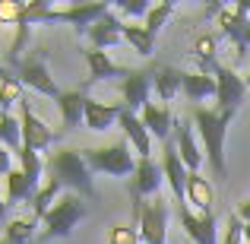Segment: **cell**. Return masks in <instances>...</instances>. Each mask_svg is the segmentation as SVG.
<instances>
[{
	"label": "cell",
	"mask_w": 250,
	"mask_h": 244,
	"mask_svg": "<svg viewBox=\"0 0 250 244\" xmlns=\"http://www.w3.org/2000/svg\"><path fill=\"white\" fill-rule=\"evenodd\" d=\"M234 114L238 111H222V108H196L193 111V124L196 133L203 140V149H206V162L212 168V175L219 181H225L228 165H225V133L231 127Z\"/></svg>",
	"instance_id": "6da1fadb"
},
{
	"label": "cell",
	"mask_w": 250,
	"mask_h": 244,
	"mask_svg": "<svg viewBox=\"0 0 250 244\" xmlns=\"http://www.w3.org/2000/svg\"><path fill=\"white\" fill-rule=\"evenodd\" d=\"M44 175L61 181L63 190H70V194L95 197V184H92V175H95V171L89 168L83 149H54V153L44 159Z\"/></svg>",
	"instance_id": "7a4b0ae2"
},
{
	"label": "cell",
	"mask_w": 250,
	"mask_h": 244,
	"mask_svg": "<svg viewBox=\"0 0 250 244\" xmlns=\"http://www.w3.org/2000/svg\"><path fill=\"white\" fill-rule=\"evenodd\" d=\"M85 219V203L80 194H63L61 200L54 203L48 216L42 219V241H54V238H67L73 235V228Z\"/></svg>",
	"instance_id": "3957f363"
},
{
	"label": "cell",
	"mask_w": 250,
	"mask_h": 244,
	"mask_svg": "<svg viewBox=\"0 0 250 244\" xmlns=\"http://www.w3.org/2000/svg\"><path fill=\"white\" fill-rule=\"evenodd\" d=\"M85 153V162H89L92 171H102V175H111V177H133L136 171V159L130 153V143L127 140H117L111 146H92V149H83Z\"/></svg>",
	"instance_id": "277c9868"
},
{
	"label": "cell",
	"mask_w": 250,
	"mask_h": 244,
	"mask_svg": "<svg viewBox=\"0 0 250 244\" xmlns=\"http://www.w3.org/2000/svg\"><path fill=\"white\" fill-rule=\"evenodd\" d=\"M16 76H19V83H22L25 89L38 92V95H44V98H54V102L63 92V89H57L54 76H51V70H48V51L44 48L29 51V54L22 57V64L16 67Z\"/></svg>",
	"instance_id": "5b68a950"
},
{
	"label": "cell",
	"mask_w": 250,
	"mask_h": 244,
	"mask_svg": "<svg viewBox=\"0 0 250 244\" xmlns=\"http://www.w3.org/2000/svg\"><path fill=\"white\" fill-rule=\"evenodd\" d=\"M162 184H165V171L152 159H136V171L130 177V197H133V225H140V216L146 209L149 197H159Z\"/></svg>",
	"instance_id": "8992f818"
},
{
	"label": "cell",
	"mask_w": 250,
	"mask_h": 244,
	"mask_svg": "<svg viewBox=\"0 0 250 244\" xmlns=\"http://www.w3.org/2000/svg\"><path fill=\"white\" fill-rule=\"evenodd\" d=\"M111 13V3L108 0H98V3H70V6H54L51 10V22H70L76 32H85L98 22L102 16Z\"/></svg>",
	"instance_id": "52a82bcc"
},
{
	"label": "cell",
	"mask_w": 250,
	"mask_h": 244,
	"mask_svg": "<svg viewBox=\"0 0 250 244\" xmlns=\"http://www.w3.org/2000/svg\"><path fill=\"white\" fill-rule=\"evenodd\" d=\"M212 76H215V108L238 111L241 105H244V95H247L244 76H238L234 67H225V64H219V67L212 70Z\"/></svg>",
	"instance_id": "ba28073f"
},
{
	"label": "cell",
	"mask_w": 250,
	"mask_h": 244,
	"mask_svg": "<svg viewBox=\"0 0 250 244\" xmlns=\"http://www.w3.org/2000/svg\"><path fill=\"white\" fill-rule=\"evenodd\" d=\"M177 216L193 244H219V225H215V213H193L190 203H177Z\"/></svg>",
	"instance_id": "9c48e42d"
},
{
	"label": "cell",
	"mask_w": 250,
	"mask_h": 244,
	"mask_svg": "<svg viewBox=\"0 0 250 244\" xmlns=\"http://www.w3.org/2000/svg\"><path fill=\"white\" fill-rule=\"evenodd\" d=\"M136 228H140L143 244H168V203L162 197L149 200Z\"/></svg>",
	"instance_id": "30bf717a"
},
{
	"label": "cell",
	"mask_w": 250,
	"mask_h": 244,
	"mask_svg": "<svg viewBox=\"0 0 250 244\" xmlns=\"http://www.w3.org/2000/svg\"><path fill=\"white\" fill-rule=\"evenodd\" d=\"M19 121H22V149H32V153H44V149L54 146V130L29 108V102L19 105Z\"/></svg>",
	"instance_id": "8fae6325"
},
{
	"label": "cell",
	"mask_w": 250,
	"mask_h": 244,
	"mask_svg": "<svg viewBox=\"0 0 250 244\" xmlns=\"http://www.w3.org/2000/svg\"><path fill=\"white\" fill-rule=\"evenodd\" d=\"M149 92H152V70H130L121 80V95L127 111H143L149 105Z\"/></svg>",
	"instance_id": "7c38bea8"
},
{
	"label": "cell",
	"mask_w": 250,
	"mask_h": 244,
	"mask_svg": "<svg viewBox=\"0 0 250 244\" xmlns=\"http://www.w3.org/2000/svg\"><path fill=\"white\" fill-rule=\"evenodd\" d=\"M162 171H165V184L171 187V194L177 197V203H187V165H184L181 153H177V143H165V159H162Z\"/></svg>",
	"instance_id": "4fadbf2b"
},
{
	"label": "cell",
	"mask_w": 250,
	"mask_h": 244,
	"mask_svg": "<svg viewBox=\"0 0 250 244\" xmlns=\"http://www.w3.org/2000/svg\"><path fill=\"white\" fill-rule=\"evenodd\" d=\"M117 127L124 130V140L136 149V155H140V159H152V133H149L146 124L140 121V114H133V111L124 108Z\"/></svg>",
	"instance_id": "5bb4252c"
},
{
	"label": "cell",
	"mask_w": 250,
	"mask_h": 244,
	"mask_svg": "<svg viewBox=\"0 0 250 244\" xmlns=\"http://www.w3.org/2000/svg\"><path fill=\"white\" fill-rule=\"evenodd\" d=\"M124 19L117 16L114 10L108 13V16H102L95 25L89 29V42H92V48L95 51H108V48H114V44H121L124 42Z\"/></svg>",
	"instance_id": "9a60e30c"
},
{
	"label": "cell",
	"mask_w": 250,
	"mask_h": 244,
	"mask_svg": "<svg viewBox=\"0 0 250 244\" xmlns=\"http://www.w3.org/2000/svg\"><path fill=\"white\" fill-rule=\"evenodd\" d=\"M85 64H89V80L83 83V89H89L92 83H102V80H124L130 70L117 67L114 61L108 57V51H85Z\"/></svg>",
	"instance_id": "2e32d148"
},
{
	"label": "cell",
	"mask_w": 250,
	"mask_h": 244,
	"mask_svg": "<svg viewBox=\"0 0 250 244\" xmlns=\"http://www.w3.org/2000/svg\"><path fill=\"white\" fill-rule=\"evenodd\" d=\"M85 105H89V95L85 89H67L61 92L57 98V108H61V117H63V130H76L80 121H85Z\"/></svg>",
	"instance_id": "e0dca14e"
},
{
	"label": "cell",
	"mask_w": 250,
	"mask_h": 244,
	"mask_svg": "<svg viewBox=\"0 0 250 244\" xmlns=\"http://www.w3.org/2000/svg\"><path fill=\"white\" fill-rule=\"evenodd\" d=\"M140 121L146 124V130L155 136V140L168 143V136H171V127H174V117H171V105L149 102L146 108L140 111Z\"/></svg>",
	"instance_id": "ac0fdd59"
},
{
	"label": "cell",
	"mask_w": 250,
	"mask_h": 244,
	"mask_svg": "<svg viewBox=\"0 0 250 244\" xmlns=\"http://www.w3.org/2000/svg\"><path fill=\"white\" fill-rule=\"evenodd\" d=\"M121 111H124V102L121 105H104V102L89 98V105H85V127L95 130V133H104V130H111L121 121Z\"/></svg>",
	"instance_id": "d6986e66"
},
{
	"label": "cell",
	"mask_w": 250,
	"mask_h": 244,
	"mask_svg": "<svg viewBox=\"0 0 250 244\" xmlns=\"http://www.w3.org/2000/svg\"><path fill=\"white\" fill-rule=\"evenodd\" d=\"M177 153H181V159H184V165H187L190 175H200V168H203V149H200V143H196L193 127H190V124H177Z\"/></svg>",
	"instance_id": "ffe728a7"
},
{
	"label": "cell",
	"mask_w": 250,
	"mask_h": 244,
	"mask_svg": "<svg viewBox=\"0 0 250 244\" xmlns=\"http://www.w3.org/2000/svg\"><path fill=\"white\" fill-rule=\"evenodd\" d=\"M152 86H155L159 102L168 105L171 98L181 92V86H184V70H177V67H155L152 70Z\"/></svg>",
	"instance_id": "44dd1931"
},
{
	"label": "cell",
	"mask_w": 250,
	"mask_h": 244,
	"mask_svg": "<svg viewBox=\"0 0 250 244\" xmlns=\"http://www.w3.org/2000/svg\"><path fill=\"white\" fill-rule=\"evenodd\" d=\"M187 203L196 209V213H212L215 187L209 184V177H203V175H190L187 177Z\"/></svg>",
	"instance_id": "7402d4cb"
},
{
	"label": "cell",
	"mask_w": 250,
	"mask_h": 244,
	"mask_svg": "<svg viewBox=\"0 0 250 244\" xmlns=\"http://www.w3.org/2000/svg\"><path fill=\"white\" fill-rule=\"evenodd\" d=\"M38 184H32V177L25 175L22 168H13L10 175H6V203L10 206H16V203H22V200H35V194H38Z\"/></svg>",
	"instance_id": "603a6c76"
},
{
	"label": "cell",
	"mask_w": 250,
	"mask_h": 244,
	"mask_svg": "<svg viewBox=\"0 0 250 244\" xmlns=\"http://www.w3.org/2000/svg\"><path fill=\"white\" fill-rule=\"evenodd\" d=\"M61 197H63V184H61V181H54V177H44L42 190H38L35 200H32V219L42 222L44 216L54 209V200H61Z\"/></svg>",
	"instance_id": "cb8c5ba5"
},
{
	"label": "cell",
	"mask_w": 250,
	"mask_h": 244,
	"mask_svg": "<svg viewBox=\"0 0 250 244\" xmlns=\"http://www.w3.org/2000/svg\"><path fill=\"white\" fill-rule=\"evenodd\" d=\"M181 92L190 98V102H203V98H209L212 95L215 98V76L212 73H184V86H181Z\"/></svg>",
	"instance_id": "d4e9b609"
},
{
	"label": "cell",
	"mask_w": 250,
	"mask_h": 244,
	"mask_svg": "<svg viewBox=\"0 0 250 244\" xmlns=\"http://www.w3.org/2000/svg\"><path fill=\"white\" fill-rule=\"evenodd\" d=\"M38 219H10L3 225V244H35Z\"/></svg>",
	"instance_id": "484cf974"
},
{
	"label": "cell",
	"mask_w": 250,
	"mask_h": 244,
	"mask_svg": "<svg viewBox=\"0 0 250 244\" xmlns=\"http://www.w3.org/2000/svg\"><path fill=\"white\" fill-rule=\"evenodd\" d=\"M0 146L10 153H22V121L16 114H0Z\"/></svg>",
	"instance_id": "4316f807"
},
{
	"label": "cell",
	"mask_w": 250,
	"mask_h": 244,
	"mask_svg": "<svg viewBox=\"0 0 250 244\" xmlns=\"http://www.w3.org/2000/svg\"><path fill=\"white\" fill-rule=\"evenodd\" d=\"M174 10H177V3H174V0H162V3H155L152 10L146 13V19H143V25H146V32H149V35H152V38L159 35V32H162V25H165L168 19L174 16Z\"/></svg>",
	"instance_id": "83f0119b"
},
{
	"label": "cell",
	"mask_w": 250,
	"mask_h": 244,
	"mask_svg": "<svg viewBox=\"0 0 250 244\" xmlns=\"http://www.w3.org/2000/svg\"><path fill=\"white\" fill-rule=\"evenodd\" d=\"M124 42H127L140 57H149L152 48H155V38L146 32V25H124Z\"/></svg>",
	"instance_id": "f1b7e54d"
},
{
	"label": "cell",
	"mask_w": 250,
	"mask_h": 244,
	"mask_svg": "<svg viewBox=\"0 0 250 244\" xmlns=\"http://www.w3.org/2000/svg\"><path fill=\"white\" fill-rule=\"evenodd\" d=\"M19 168H22L25 175L32 177V184H38V187H42V171H44V162L38 159V153H32V149H22V153H19Z\"/></svg>",
	"instance_id": "f546056e"
},
{
	"label": "cell",
	"mask_w": 250,
	"mask_h": 244,
	"mask_svg": "<svg viewBox=\"0 0 250 244\" xmlns=\"http://www.w3.org/2000/svg\"><path fill=\"white\" fill-rule=\"evenodd\" d=\"M244 228H247V222L241 219L238 213H228V219H225V238H222V244H244Z\"/></svg>",
	"instance_id": "4dcf8cb0"
},
{
	"label": "cell",
	"mask_w": 250,
	"mask_h": 244,
	"mask_svg": "<svg viewBox=\"0 0 250 244\" xmlns=\"http://www.w3.org/2000/svg\"><path fill=\"white\" fill-rule=\"evenodd\" d=\"M140 228L130 222V225H111V235H108V244H140Z\"/></svg>",
	"instance_id": "1f68e13d"
},
{
	"label": "cell",
	"mask_w": 250,
	"mask_h": 244,
	"mask_svg": "<svg viewBox=\"0 0 250 244\" xmlns=\"http://www.w3.org/2000/svg\"><path fill=\"white\" fill-rule=\"evenodd\" d=\"M25 13V3H16V0H0V22L3 25H16Z\"/></svg>",
	"instance_id": "d6a6232c"
},
{
	"label": "cell",
	"mask_w": 250,
	"mask_h": 244,
	"mask_svg": "<svg viewBox=\"0 0 250 244\" xmlns=\"http://www.w3.org/2000/svg\"><path fill=\"white\" fill-rule=\"evenodd\" d=\"M114 10H121L124 16H143V19H146V13L152 10V6H149L146 0H117Z\"/></svg>",
	"instance_id": "836d02e7"
},
{
	"label": "cell",
	"mask_w": 250,
	"mask_h": 244,
	"mask_svg": "<svg viewBox=\"0 0 250 244\" xmlns=\"http://www.w3.org/2000/svg\"><path fill=\"white\" fill-rule=\"evenodd\" d=\"M10 171H13V153L0 146V175H10Z\"/></svg>",
	"instance_id": "e575fe53"
},
{
	"label": "cell",
	"mask_w": 250,
	"mask_h": 244,
	"mask_svg": "<svg viewBox=\"0 0 250 244\" xmlns=\"http://www.w3.org/2000/svg\"><path fill=\"white\" fill-rule=\"evenodd\" d=\"M247 51H250V29L244 32V38H241V44L234 48V61H244V57H247Z\"/></svg>",
	"instance_id": "d590c367"
},
{
	"label": "cell",
	"mask_w": 250,
	"mask_h": 244,
	"mask_svg": "<svg viewBox=\"0 0 250 244\" xmlns=\"http://www.w3.org/2000/svg\"><path fill=\"white\" fill-rule=\"evenodd\" d=\"M13 105H19L13 95H6L3 89H0V114H13Z\"/></svg>",
	"instance_id": "8d00e7d4"
},
{
	"label": "cell",
	"mask_w": 250,
	"mask_h": 244,
	"mask_svg": "<svg viewBox=\"0 0 250 244\" xmlns=\"http://www.w3.org/2000/svg\"><path fill=\"white\" fill-rule=\"evenodd\" d=\"M238 216H241V219H244V222H247V225H250V200H244V203H241V209H238Z\"/></svg>",
	"instance_id": "74e56055"
},
{
	"label": "cell",
	"mask_w": 250,
	"mask_h": 244,
	"mask_svg": "<svg viewBox=\"0 0 250 244\" xmlns=\"http://www.w3.org/2000/svg\"><path fill=\"white\" fill-rule=\"evenodd\" d=\"M6 213H10V203H6V197H0V222L6 219Z\"/></svg>",
	"instance_id": "f35d334b"
},
{
	"label": "cell",
	"mask_w": 250,
	"mask_h": 244,
	"mask_svg": "<svg viewBox=\"0 0 250 244\" xmlns=\"http://www.w3.org/2000/svg\"><path fill=\"white\" fill-rule=\"evenodd\" d=\"M244 244H250V225L244 228Z\"/></svg>",
	"instance_id": "ab89813d"
},
{
	"label": "cell",
	"mask_w": 250,
	"mask_h": 244,
	"mask_svg": "<svg viewBox=\"0 0 250 244\" xmlns=\"http://www.w3.org/2000/svg\"><path fill=\"white\" fill-rule=\"evenodd\" d=\"M6 73H10V70H6V67H3V64H0V80H3V76H6Z\"/></svg>",
	"instance_id": "60d3db41"
},
{
	"label": "cell",
	"mask_w": 250,
	"mask_h": 244,
	"mask_svg": "<svg viewBox=\"0 0 250 244\" xmlns=\"http://www.w3.org/2000/svg\"><path fill=\"white\" fill-rule=\"evenodd\" d=\"M244 83H247V89H250V70H247V76H244Z\"/></svg>",
	"instance_id": "b9f144b4"
},
{
	"label": "cell",
	"mask_w": 250,
	"mask_h": 244,
	"mask_svg": "<svg viewBox=\"0 0 250 244\" xmlns=\"http://www.w3.org/2000/svg\"><path fill=\"white\" fill-rule=\"evenodd\" d=\"M244 6H247V13H250V3H244Z\"/></svg>",
	"instance_id": "7bdbcfd3"
},
{
	"label": "cell",
	"mask_w": 250,
	"mask_h": 244,
	"mask_svg": "<svg viewBox=\"0 0 250 244\" xmlns=\"http://www.w3.org/2000/svg\"><path fill=\"white\" fill-rule=\"evenodd\" d=\"M0 244H3V241H0Z\"/></svg>",
	"instance_id": "ee69618b"
}]
</instances>
